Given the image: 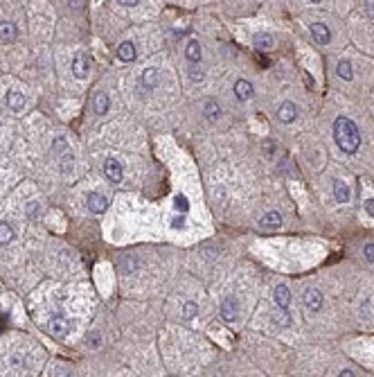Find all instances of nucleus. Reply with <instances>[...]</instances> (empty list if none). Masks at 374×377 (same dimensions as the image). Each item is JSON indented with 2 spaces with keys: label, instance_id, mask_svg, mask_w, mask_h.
Instances as JSON below:
<instances>
[{
  "label": "nucleus",
  "instance_id": "nucleus-1",
  "mask_svg": "<svg viewBox=\"0 0 374 377\" xmlns=\"http://www.w3.org/2000/svg\"><path fill=\"white\" fill-rule=\"evenodd\" d=\"M334 138H336L338 147H341L345 154H354L358 149V145H361L358 127L349 118H343V115L334 120Z\"/></svg>",
  "mask_w": 374,
  "mask_h": 377
},
{
  "label": "nucleus",
  "instance_id": "nucleus-2",
  "mask_svg": "<svg viewBox=\"0 0 374 377\" xmlns=\"http://www.w3.org/2000/svg\"><path fill=\"white\" fill-rule=\"evenodd\" d=\"M221 316H223V321H228V323H235L237 316H239V301H237L232 294L223 296V301H221Z\"/></svg>",
  "mask_w": 374,
  "mask_h": 377
},
{
  "label": "nucleus",
  "instance_id": "nucleus-3",
  "mask_svg": "<svg viewBox=\"0 0 374 377\" xmlns=\"http://www.w3.org/2000/svg\"><path fill=\"white\" fill-rule=\"evenodd\" d=\"M47 330H50L52 337L63 339V337L70 332V323H68V318L63 316V314H55V316L50 318V323H47Z\"/></svg>",
  "mask_w": 374,
  "mask_h": 377
},
{
  "label": "nucleus",
  "instance_id": "nucleus-4",
  "mask_svg": "<svg viewBox=\"0 0 374 377\" xmlns=\"http://www.w3.org/2000/svg\"><path fill=\"white\" fill-rule=\"evenodd\" d=\"M104 174H106V178H109L111 183H120V181H122L124 172H122V165H120V161H115V158H109V161L104 163Z\"/></svg>",
  "mask_w": 374,
  "mask_h": 377
},
{
  "label": "nucleus",
  "instance_id": "nucleus-5",
  "mask_svg": "<svg viewBox=\"0 0 374 377\" xmlns=\"http://www.w3.org/2000/svg\"><path fill=\"white\" fill-rule=\"evenodd\" d=\"M90 72V59L86 55H79L75 57V61H72V75L79 77V79H86Z\"/></svg>",
  "mask_w": 374,
  "mask_h": 377
},
{
  "label": "nucleus",
  "instance_id": "nucleus-6",
  "mask_svg": "<svg viewBox=\"0 0 374 377\" xmlns=\"http://www.w3.org/2000/svg\"><path fill=\"white\" fill-rule=\"evenodd\" d=\"M106 208H109V199H106L104 195H99V192H93V195H88V210L95 212V215H101V212H106Z\"/></svg>",
  "mask_w": 374,
  "mask_h": 377
},
{
  "label": "nucleus",
  "instance_id": "nucleus-7",
  "mask_svg": "<svg viewBox=\"0 0 374 377\" xmlns=\"http://www.w3.org/2000/svg\"><path fill=\"white\" fill-rule=\"evenodd\" d=\"M304 305H307L309 312H320V307H323V294L318 289H307L304 292Z\"/></svg>",
  "mask_w": 374,
  "mask_h": 377
},
{
  "label": "nucleus",
  "instance_id": "nucleus-8",
  "mask_svg": "<svg viewBox=\"0 0 374 377\" xmlns=\"http://www.w3.org/2000/svg\"><path fill=\"white\" fill-rule=\"evenodd\" d=\"M311 34H313V41H318L320 45H327L332 41V34H329V27L325 23H313L311 25Z\"/></svg>",
  "mask_w": 374,
  "mask_h": 377
},
{
  "label": "nucleus",
  "instance_id": "nucleus-9",
  "mask_svg": "<svg viewBox=\"0 0 374 377\" xmlns=\"http://www.w3.org/2000/svg\"><path fill=\"white\" fill-rule=\"evenodd\" d=\"M349 197H352V192H349V185L341 178H336L334 181V199L338 201V204H347Z\"/></svg>",
  "mask_w": 374,
  "mask_h": 377
},
{
  "label": "nucleus",
  "instance_id": "nucleus-10",
  "mask_svg": "<svg viewBox=\"0 0 374 377\" xmlns=\"http://www.w3.org/2000/svg\"><path fill=\"white\" fill-rule=\"evenodd\" d=\"M295 115H298V109H295L293 102H284V104L280 106V111H278L280 122H284V124H291V122H293Z\"/></svg>",
  "mask_w": 374,
  "mask_h": 377
},
{
  "label": "nucleus",
  "instance_id": "nucleus-11",
  "mask_svg": "<svg viewBox=\"0 0 374 377\" xmlns=\"http://www.w3.org/2000/svg\"><path fill=\"white\" fill-rule=\"evenodd\" d=\"M273 298H275V305H278L280 309H286V307H289V303H291L289 287H286V285H278V287H275Z\"/></svg>",
  "mask_w": 374,
  "mask_h": 377
},
{
  "label": "nucleus",
  "instance_id": "nucleus-12",
  "mask_svg": "<svg viewBox=\"0 0 374 377\" xmlns=\"http://www.w3.org/2000/svg\"><path fill=\"white\" fill-rule=\"evenodd\" d=\"M185 57H187V61L192 66H196V64H201V43L198 41H189L187 43V48H185Z\"/></svg>",
  "mask_w": 374,
  "mask_h": 377
},
{
  "label": "nucleus",
  "instance_id": "nucleus-13",
  "mask_svg": "<svg viewBox=\"0 0 374 377\" xmlns=\"http://www.w3.org/2000/svg\"><path fill=\"white\" fill-rule=\"evenodd\" d=\"M235 95H237V100H250L252 98V84L250 81H246V79H237L235 81Z\"/></svg>",
  "mask_w": 374,
  "mask_h": 377
},
{
  "label": "nucleus",
  "instance_id": "nucleus-14",
  "mask_svg": "<svg viewBox=\"0 0 374 377\" xmlns=\"http://www.w3.org/2000/svg\"><path fill=\"white\" fill-rule=\"evenodd\" d=\"M7 106L12 111H23L25 109V95L21 90H9L7 93Z\"/></svg>",
  "mask_w": 374,
  "mask_h": 377
},
{
  "label": "nucleus",
  "instance_id": "nucleus-15",
  "mask_svg": "<svg viewBox=\"0 0 374 377\" xmlns=\"http://www.w3.org/2000/svg\"><path fill=\"white\" fill-rule=\"evenodd\" d=\"M118 59L120 61H133L135 59V45L131 41H124L118 45Z\"/></svg>",
  "mask_w": 374,
  "mask_h": 377
},
{
  "label": "nucleus",
  "instance_id": "nucleus-16",
  "mask_svg": "<svg viewBox=\"0 0 374 377\" xmlns=\"http://www.w3.org/2000/svg\"><path fill=\"white\" fill-rule=\"evenodd\" d=\"M109 95H104V93H95L93 95V109H95V113L97 115H104V113H109Z\"/></svg>",
  "mask_w": 374,
  "mask_h": 377
},
{
  "label": "nucleus",
  "instance_id": "nucleus-17",
  "mask_svg": "<svg viewBox=\"0 0 374 377\" xmlns=\"http://www.w3.org/2000/svg\"><path fill=\"white\" fill-rule=\"evenodd\" d=\"M158 86V70L156 68H147L142 72V88L144 90H153Z\"/></svg>",
  "mask_w": 374,
  "mask_h": 377
},
{
  "label": "nucleus",
  "instance_id": "nucleus-18",
  "mask_svg": "<svg viewBox=\"0 0 374 377\" xmlns=\"http://www.w3.org/2000/svg\"><path fill=\"white\" fill-rule=\"evenodd\" d=\"M16 25H14V23H9V21H3L0 23V41H14V38H16Z\"/></svg>",
  "mask_w": 374,
  "mask_h": 377
},
{
  "label": "nucleus",
  "instance_id": "nucleus-19",
  "mask_svg": "<svg viewBox=\"0 0 374 377\" xmlns=\"http://www.w3.org/2000/svg\"><path fill=\"white\" fill-rule=\"evenodd\" d=\"M264 228H280V224H282V215L280 212H266L264 217H261V221H259Z\"/></svg>",
  "mask_w": 374,
  "mask_h": 377
},
{
  "label": "nucleus",
  "instance_id": "nucleus-20",
  "mask_svg": "<svg viewBox=\"0 0 374 377\" xmlns=\"http://www.w3.org/2000/svg\"><path fill=\"white\" fill-rule=\"evenodd\" d=\"M219 115H221V109H219V104L215 100H207L205 102V118L210 120V122H217Z\"/></svg>",
  "mask_w": 374,
  "mask_h": 377
},
{
  "label": "nucleus",
  "instance_id": "nucleus-21",
  "mask_svg": "<svg viewBox=\"0 0 374 377\" xmlns=\"http://www.w3.org/2000/svg\"><path fill=\"white\" fill-rule=\"evenodd\" d=\"M338 77L341 79H345V81H349L354 77V70H352V64H349L347 59H343L341 64H338Z\"/></svg>",
  "mask_w": 374,
  "mask_h": 377
},
{
  "label": "nucleus",
  "instance_id": "nucleus-22",
  "mask_svg": "<svg viewBox=\"0 0 374 377\" xmlns=\"http://www.w3.org/2000/svg\"><path fill=\"white\" fill-rule=\"evenodd\" d=\"M255 48H259V50H271V48H273V36L271 34H257L255 36Z\"/></svg>",
  "mask_w": 374,
  "mask_h": 377
},
{
  "label": "nucleus",
  "instance_id": "nucleus-23",
  "mask_svg": "<svg viewBox=\"0 0 374 377\" xmlns=\"http://www.w3.org/2000/svg\"><path fill=\"white\" fill-rule=\"evenodd\" d=\"M273 321L278 323V327H289L291 325V316L286 309H278V312L273 314Z\"/></svg>",
  "mask_w": 374,
  "mask_h": 377
},
{
  "label": "nucleus",
  "instance_id": "nucleus-24",
  "mask_svg": "<svg viewBox=\"0 0 374 377\" xmlns=\"http://www.w3.org/2000/svg\"><path fill=\"white\" fill-rule=\"evenodd\" d=\"M14 240V228L9 224H0V244H9Z\"/></svg>",
  "mask_w": 374,
  "mask_h": 377
},
{
  "label": "nucleus",
  "instance_id": "nucleus-25",
  "mask_svg": "<svg viewBox=\"0 0 374 377\" xmlns=\"http://www.w3.org/2000/svg\"><path fill=\"white\" fill-rule=\"evenodd\" d=\"M174 208H176L181 215H185V212L189 210V201L185 195H176V199H174Z\"/></svg>",
  "mask_w": 374,
  "mask_h": 377
},
{
  "label": "nucleus",
  "instance_id": "nucleus-26",
  "mask_svg": "<svg viewBox=\"0 0 374 377\" xmlns=\"http://www.w3.org/2000/svg\"><path fill=\"white\" fill-rule=\"evenodd\" d=\"M196 314H198V305H196V303H192V301L185 303V307H183V318H185V321H192Z\"/></svg>",
  "mask_w": 374,
  "mask_h": 377
},
{
  "label": "nucleus",
  "instance_id": "nucleus-27",
  "mask_svg": "<svg viewBox=\"0 0 374 377\" xmlns=\"http://www.w3.org/2000/svg\"><path fill=\"white\" fill-rule=\"evenodd\" d=\"M172 226H174V228H176V230H181V228H185V217H183V215H178V217H174V219H172Z\"/></svg>",
  "mask_w": 374,
  "mask_h": 377
},
{
  "label": "nucleus",
  "instance_id": "nucleus-28",
  "mask_svg": "<svg viewBox=\"0 0 374 377\" xmlns=\"http://www.w3.org/2000/svg\"><path fill=\"white\" fill-rule=\"evenodd\" d=\"M131 269H135V260H133V258H124V262H122V271H124V273H129Z\"/></svg>",
  "mask_w": 374,
  "mask_h": 377
},
{
  "label": "nucleus",
  "instance_id": "nucleus-29",
  "mask_svg": "<svg viewBox=\"0 0 374 377\" xmlns=\"http://www.w3.org/2000/svg\"><path fill=\"white\" fill-rule=\"evenodd\" d=\"M363 253H365V258L374 262V244H365V249H363Z\"/></svg>",
  "mask_w": 374,
  "mask_h": 377
},
{
  "label": "nucleus",
  "instance_id": "nucleus-30",
  "mask_svg": "<svg viewBox=\"0 0 374 377\" xmlns=\"http://www.w3.org/2000/svg\"><path fill=\"white\" fill-rule=\"evenodd\" d=\"M189 77H192L194 81H201V79H203V77H205V75H203V70H196V68H192V70H189Z\"/></svg>",
  "mask_w": 374,
  "mask_h": 377
},
{
  "label": "nucleus",
  "instance_id": "nucleus-31",
  "mask_svg": "<svg viewBox=\"0 0 374 377\" xmlns=\"http://www.w3.org/2000/svg\"><path fill=\"white\" fill-rule=\"evenodd\" d=\"M365 212L374 219V199H367L365 201Z\"/></svg>",
  "mask_w": 374,
  "mask_h": 377
},
{
  "label": "nucleus",
  "instance_id": "nucleus-32",
  "mask_svg": "<svg viewBox=\"0 0 374 377\" xmlns=\"http://www.w3.org/2000/svg\"><path fill=\"white\" fill-rule=\"evenodd\" d=\"M118 5H124V7H133V5H138V0H120Z\"/></svg>",
  "mask_w": 374,
  "mask_h": 377
},
{
  "label": "nucleus",
  "instance_id": "nucleus-33",
  "mask_svg": "<svg viewBox=\"0 0 374 377\" xmlns=\"http://www.w3.org/2000/svg\"><path fill=\"white\" fill-rule=\"evenodd\" d=\"M12 364H14V366H21V364H23V361H21V357H18V355H14V357H12Z\"/></svg>",
  "mask_w": 374,
  "mask_h": 377
},
{
  "label": "nucleus",
  "instance_id": "nucleus-34",
  "mask_svg": "<svg viewBox=\"0 0 374 377\" xmlns=\"http://www.w3.org/2000/svg\"><path fill=\"white\" fill-rule=\"evenodd\" d=\"M338 377H356V375H354V373H352V370H343V373H341V375H338Z\"/></svg>",
  "mask_w": 374,
  "mask_h": 377
},
{
  "label": "nucleus",
  "instance_id": "nucleus-35",
  "mask_svg": "<svg viewBox=\"0 0 374 377\" xmlns=\"http://www.w3.org/2000/svg\"><path fill=\"white\" fill-rule=\"evenodd\" d=\"M367 14H370V16H374V3H367Z\"/></svg>",
  "mask_w": 374,
  "mask_h": 377
},
{
  "label": "nucleus",
  "instance_id": "nucleus-36",
  "mask_svg": "<svg viewBox=\"0 0 374 377\" xmlns=\"http://www.w3.org/2000/svg\"><path fill=\"white\" fill-rule=\"evenodd\" d=\"M90 343H99V337H97V335H90Z\"/></svg>",
  "mask_w": 374,
  "mask_h": 377
}]
</instances>
